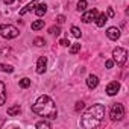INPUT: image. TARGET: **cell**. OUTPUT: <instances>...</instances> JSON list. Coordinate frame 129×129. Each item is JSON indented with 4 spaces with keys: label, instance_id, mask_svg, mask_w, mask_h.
I'll return each mask as SVG.
<instances>
[{
    "label": "cell",
    "instance_id": "obj_20",
    "mask_svg": "<svg viewBox=\"0 0 129 129\" xmlns=\"http://www.w3.org/2000/svg\"><path fill=\"white\" fill-rule=\"evenodd\" d=\"M79 50H81V44H78V43H76V44H73V46L70 47V50H69V52H70L72 55H76Z\"/></svg>",
    "mask_w": 129,
    "mask_h": 129
},
{
    "label": "cell",
    "instance_id": "obj_28",
    "mask_svg": "<svg viewBox=\"0 0 129 129\" xmlns=\"http://www.w3.org/2000/svg\"><path fill=\"white\" fill-rule=\"evenodd\" d=\"M59 44H61V46H69V44H70V41H69V40H61V41H59Z\"/></svg>",
    "mask_w": 129,
    "mask_h": 129
},
{
    "label": "cell",
    "instance_id": "obj_2",
    "mask_svg": "<svg viewBox=\"0 0 129 129\" xmlns=\"http://www.w3.org/2000/svg\"><path fill=\"white\" fill-rule=\"evenodd\" d=\"M103 117H105V106L100 105V103H96V105H93V106L84 114V117H82V120H81V126H82V127H87V129L96 127V126L102 121Z\"/></svg>",
    "mask_w": 129,
    "mask_h": 129
},
{
    "label": "cell",
    "instance_id": "obj_24",
    "mask_svg": "<svg viewBox=\"0 0 129 129\" xmlns=\"http://www.w3.org/2000/svg\"><path fill=\"white\" fill-rule=\"evenodd\" d=\"M34 44H35V46H38V47H41V46H44V44H46V40H44V38H37V40L34 41Z\"/></svg>",
    "mask_w": 129,
    "mask_h": 129
},
{
    "label": "cell",
    "instance_id": "obj_22",
    "mask_svg": "<svg viewBox=\"0 0 129 129\" xmlns=\"http://www.w3.org/2000/svg\"><path fill=\"white\" fill-rule=\"evenodd\" d=\"M72 34H73V37H76V38H81V29H79V27L73 26V27H72Z\"/></svg>",
    "mask_w": 129,
    "mask_h": 129
},
{
    "label": "cell",
    "instance_id": "obj_14",
    "mask_svg": "<svg viewBox=\"0 0 129 129\" xmlns=\"http://www.w3.org/2000/svg\"><path fill=\"white\" fill-rule=\"evenodd\" d=\"M38 3L37 2H32V3H29L26 8H23V9H20V15H24V14H27L29 11H32V9H35V6H37Z\"/></svg>",
    "mask_w": 129,
    "mask_h": 129
},
{
    "label": "cell",
    "instance_id": "obj_18",
    "mask_svg": "<svg viewBox=\"0 0 129 129\" xmlns=\"http://www.w3.org/2000/svg\"><path fill=\"white\" fill-rule=\"evenodd\" d=\"M20 87H21V88H29V87H30V79L23 78V79L20 81Z\"/></svg>",
    "mask_w": 129,
    "mask_h": 129
},
{
    "label": "cell",
    "instance_id": "obj_11",
    "mask_svg": "<svg viewBox=\"0 0 129 129\" xmlns=\"http://www.w3.org/2000/svg\"><path fill=\"white\" fill-rule=\"evenodd\" d=\"M6 102V91H5V84L0 82V105Z\"/></svg>",
    "mask_w": 129,
    "mask_h": 129
},
{
    "label": "cell",
    "instance_id": "obj_12",
    "mask_svg": "<svg viewBox=\"0 0 129 129\" xmlns=\"http://www.w3.org/2000/svg\"><path fill=\"white\" fill-rule=\"evenodd\" d=\"M34 11H35V14H37L38 17H41V15H44V14H46V11H47V6H46V5H37Z\"/></svg>",
    "mask_w": 129,
    "mask_h": 129
},
{
    "label": "cell",
    "instance_id": "obj_29",
    "mask_svg": "<svg viewBox=\"0 0 129 129\" xmlns=\"http://www.w3.org/2000/svg\"><path fill=\"white\" fill-rule=\"evenodd\" d=\"M106 17H114V11H112L111 8L108 9V15H106Z\"/></svg>",
    "mask_w": 129,
    "mask_h": 129
},
{
    "label": "cell",
    "instance_id": "obj_19",
    "mask_svg": "<svg viewBox=\"0 0 129 129\" xmlns=\"http://www.w3.org/2000/svg\"><path fill=\"white\" fill-rule=\"evenodd\" d=\"M49 34H52V35H59V34H61V27H59V26H52V27L49 29Z\"/></svg>",
    "mask_w": 129,
    "mask_h": 129
},
{
    "label": "cell",
    "instance_id": "obj_9",
    "mask_svg": "<svg viewBox=\"0 0 129 129\" xmlns=\"http://www.w3.org/2000/svg\"><path fill=\"white\" fill-rule=\"evenodd\" d=\"M87 85H88L90 90H94V88L99 85V78H97L96 75H90V76L87 78Z\"/></svg>",
    "mask_w": 129,
    "mask_h": 129
},
{
    "label": "cell",
    "instance_id": "obj_4",
    "mask_svg": "<svg viewBox=\"0 0 129 129\" xmlns=\"http://www.w3.org/2000/svg\"><path fill=\"white\" fill-rule=\"evenodd\" d=\"M112 56H114V61L118 64V66H123L126 62V58H127V50L121 49V47H117V49L112 50Z\"/></svg>",
    "mask_w": 129,
    "mask_h": 129
},
{
    "label": "cell",
    "instance_id": "obj_3",
    "mask_svg": "<svg viewBox=\"0 0 129 129\" xmlns=\"http://www.w3.org/2000/svg\"><path fill=\"white\" fill-rule=\"evenodd\" d=\"M18 34H20V30L15 26H12V24H0V35H2L3 38L11 40V38L18 37Z\"/></svg>",
    "mask_w": 129,
    "mask_h": 129
},
{
    "label": "cell",
    "instance_id": "obj_30",
    "mask_svg": "<svg viewBox=\"0 0 129 129\" xmlns=\"http://www.w3.org/2000/svg\"><path fill=\"white\" fill-rule=\"evenodd\" d=\"M3 2H5L6 5H11V3H14V2H15V0H3Z\"/></svg>",
    "mask_w": 129,
    "mask_h": 129
},
{
    "label": "cell",
    "instance_id": "obj_5",
    "mask_svg": "<svg viewBox=\"0 0 129 129\" xmlns=\"http://www.w3.org/2000/svg\"><path fill=\"white\" fill-rule=\"evenodd\" d=\"M123 115H124V108H123V105H120V103H114L112 108H111V112H109L111 120H120Z\"/></svg>",
    "mask_w": 129,
    "mask_h": 129
},
{
    "label": "cell",
    "instance_id": "obj_25",
    "mask_svg": "<svg viewBox=\"0 0 129 129\" xmlns=\"http://www.w3.org/2000/svg\"><path fill=\"white\" fill-rule=\"evenodd\" d=\"M52 124L49 123V121H38L37 123V127H50Z\"/></svg>",
    "mask_w": 129,
    "mask_h": 129
},
{
    "label": "cell",
    "instance_id": "obj_8",
    "mask_svg": "<svg viewBox=\"0 0 129 129\" xmlns=\"http://www.w3.org/2000/svg\"><path fill=\"white\" fill-rule=\"evenodd\" d=\"M96 17H97V11H96V9H91V11H88V12H85V14L82 15V21H84V23H90V21H93Z\"/></svg>",
    "mask_w": 129,
    "mask_h": 129
},
{
    "label": "cell",
    "instance_id": "obj_1",
    "mask_svg": "<svg viewBox=\"0 0 129 129\" xmlns=\"http://www.w3.org/2000/svg\"><path fill=\"white\" fill-rule=\"evenodd\" d=\"M32 111L35 114H38L41 117H47V118H56V115H58L55 102L46 94H43L37 99V102L32 105Z\"/></svg>",
    "mask_w": 129,
    "mask_h": 129
},
{
    "label": "cell",
    "instance_id": "obj_21",
    "mask_svg": "<svg viewBox=\"0 0 129 129\" xmlns=\"http://www.w3.org/2000/svg\"><path fill=\"white\" fill-rule=\"evenodd\" d=\"M87 9V2L85 0H79L78 2V11H85Z\"/></svg>",
    "mask_w": 129,
    "mask_h": 129
},
{
    "label": "cell",
    "instance_id": "obj_13",
    "mask_svg": "<svg viewBox=\"0 0 129 129\" xmlns=\"http://www.w3.org/2000/svg\"><path fill=\"white\" fill-rule=\"evenodd\" d=\"M94 20H96V24H97L99 27H102V26H105V23L108 21V17H106L105 14H100V15H99L97 18H94Z\"/></svg>",
    "mask_w": 129,
    "mask_h": 129
},
{
    "label": "cell",
    "instance_id": "obj_23",
    "mask_svg": "<svg viewBox=\"0 0 129 129\" xmlns=\"http://www.w3.org/2000/svg\"><path fill=\"white\" fill-rule=\"evenodd\" d=\"M84 108H85V103H84V102H76V106H75V111H76V112L82 111Z\"/></svg>",
    "mask_w": 129,
    "mask_h": 129
},
{
    "label": "cell",
    "instance_id": "obj_27",
    "mask_svg": "<svg viewBox=\"0 0 129 129\" xmlns=\"http://www.w3.org/2000/svg\"><path fill=\"white\" fill-rule=\"evenodd\" d=\"M56 20H58V23H59V24H62L64 21H66V17H64V15H58V18H56Z\"/></svg>",
    "mask_w": 129,
    "mask_h": 129
},
{
    "label": "cell",
    "instance_id": "obj_7",
    "mask_svg": "<svg viewBox=\"0 0 129 129\" xmlns=\"http://www.w3.org/2000/svg\"><path fill=\"white\" fill-rule=\"evenodd\" d=\"M120 90V84L118 82H109L106 87V94L108 96H115Z\"/></svg>",
    "mask_w": 129,
    "mask_h": 129
},
{
    "label": "cell",
    "instance_id": "obj_10",
    "mask_svg": "<svg viewBox=\"0 0 129 129\" xmlns=\"http://www.w3.org/2000/svg\"><path fill=\"white\" fill-rule=\"evenodd\" d=\"M106 35H108V38L109 40H118L120 38V29H117V27H109L108 30H106Z\"/></svg>",
    "mask_w": 129,
    "mask_h": 129
},
{
    "label": "cell",
    "instance_id": "obj_16",
    "mask_svg": "<svg viewBox=\"0 0 129 129\" xmlns=\"http://www.w3.org/2000/svg\"><path fill=\"white\" fill-rule=\"evenodd\" d=\"M41 27H44V20H37L32 23V30H40Z\"/></svg>",
    "mask_w": 129,
    "mask_h": 129
},
{
    "label": "cell",
    "instance_id": "obj_17",
    "mask_svg": "<svg viewBox=\"0 0 129 129\" xmlns=\"http://www.w3.org/2000/svg\"><path fill=\"white\" fill-rule=\"evenodd\" d=\"M0 72H5V73H12L14 69L12 66H6V64H0Z\"/></svg>",
    "mask_w": 129,
    "mask_h": 129
},
{
    "label": "cell",
    "instance_id": "obj_6",
    "mask_svg": "<svg viewBox=\"0 0 129 129\" xmlns=\"http://www.w3.org/2000/svg\"><path fill=\"white\" fill-rule=\"evenodd\" d=\"M46 69H47V58L46 56H41L38 59V62H37V73L41 75V73L46 72Z\"/></svg>",
    "mask_w": 129,
    "mask_h": 129
},
{
    "label": "cell",
    "instance_id": "obj_31",
    "mask_svg": "<svg viewBox=\"0 0 129 129\" xmlns=\"http://www.w3.org/2000/svg\"><path fill=\"white\" fill-rule=\"evenodd\" d=\"M20 2H26V0H20Z\"/></svg>",
    "mask_w": 129,
    "mask_h": 129
},
{
    "label": "cell",
    "instance_id": "obj_26",
    "mask_svg": "<svg viewBox=\"0 0 129 129\" xmlns=\"http://www.w3.org/2000/svg\"><path fill=\"white\" fill-rule=\"evenodd\" d=\"M105 66H106V69H112V66H114V61H112V59H108V61L105 62Z\"/></svg>",
    "mask_w": 129,
    "mask_h": 129
},
{
    "label": "cell",
    "instance_id": "obj_15",
    "mask_svg": "<svg viewBox=\"0 0 129 129\" xmlns=\"http://www.w3.org/2000/svg\"><path fill=\"white\" fill-rule=\"evenodd\" d=\"M20 111H21L20 105H14V106L8 108V115H17V114H20Z\"/></svg>",
    "mask_w": 129,
    "mask_h": 129
}]
</instances>
